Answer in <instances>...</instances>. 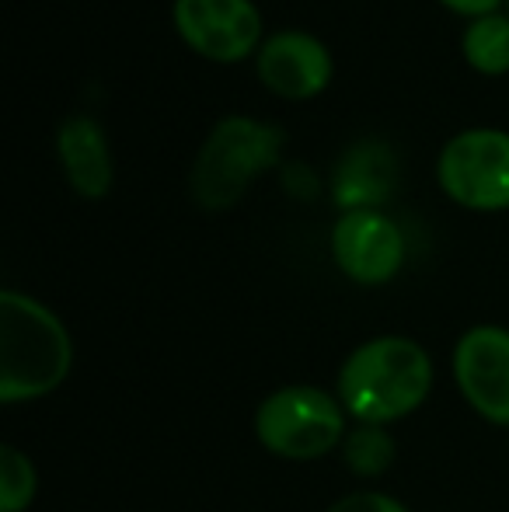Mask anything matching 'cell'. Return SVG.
<instances>
[{
    "label": "cell",
    "instance_id": "6da1fadb",
    "mask_svg": "<svg viewBox=\"0 0 509 512\" xmlns=\"http://www.w3.org/2000/svg\"><path fill=\"white\" fill-rule=\"evenodd\" d=\"M433 387V363L419 342L381 335L342 363L339 405L363 425H387L412 415Z\"/></svg>",
    "mask_w": 509,
    "mask_h": 512
},
{
    "label": "cell",
    "instance_id": "7a4b0ae2",
    "mask_svg": "<svg viewBox=\"0 0 509 512\" xmlns=\"http://www.w3.org/2000/svg\"><path fill=\"white\" fill-rule=\"evenodd\" d=\"M70 363L74 345L60 317L28 293H0V401L46 398L67 380Z\"/></svg>",
    "mask_w": 509,
    "mask_h": 512
},
{
    "label": "cell",
    "instance_id": "3957f363",
    "mask_svg": "<svg viewBox=\"0 0 509 512\" xmlns=\"http://www.w3.org/2000/svg\"><path fill=\"white\" fill-rule=\"evenodd\" d=\"M286 143L283 126L258 115L231 112L217 119L199 143L192 161V196L206 209H224L248 189L255 175H262L279 157Z\"/></svg>",
    "mask_w": 509,
    "mask_h": 512
},
{
    "label": "cell",
    "instance_id": "277c9868",
    "mask_svg": "<svg viewBox=\"0 0 509 512\" xmlns=\"http://www.w3.org/2000/svg\"><path fill=\"white\" fill-rule=\"evenodd\" d=\"M339 401L321 387H283L258 405L255 432L269 453L286 460H318L335 450L346 418Z\"/></svg>",
    "mask_w": 509,
    "mask_h": 512
},
{
    "label": "cell",
    "instance_id": "5b68a950",
    "mask_svg": "<svg viewBox=\"0 0 509 512\" xmlns=\"http://www.w3.org/2000/svg\"><path fill=\"white\" fill-rule=\"evenodd\" d=\"M436 178L457 203L471 209L509 206V129L468 126L443 143Z\"/></svg>",
    "mask_w": 509,
    "mask_h": 512
},
{
    "label": "cell",
    "instance_id": "8992f818",
    "mask_svg": "<svg viewBox=\"0 0 509 512\" xmlns=\"http://www.w3.org/2000/svg\"><path fill=\"white\" fill-rule=\"evenodd\" d=\"M332 255L349 279L377 286L398 276L405 262V237L398 223L374 206L342 209L332 227Z\"/></svg>",
    "mask_w": 509,
    "mask_h": 512
},
{
    "label": "cell",
    "instance_id": "52a82bcc",
    "mask_svg": "<svg viewBox=\"0 0 509 512\" xmlns=\"http://www.w3.org/2000/svg\"><path fill=\"white\" fill-rule=\"evenodd\" d=\"M454 377L468 405L482 418L509 425V331L478 324L454 349Z\"/></svg>",
    "mask_w": 509,
    "mask_h": 512
},
{
    "label": "cell",
    "instance_id": "ba28073f",
    "mask_svg": "<svg viewBox=\"0 0 509 512\" xmlns=\"http://www.w3.org/2000/svg\"><path fill=\"white\" fill-rule=\"evenodd\" d=\"M171 11L185 42L213 60H241L262 46V14L252 0H175Z\"/></svg>",
    "mask_w": 509,
    "mask_h": 512
},
{
    "label": "cell",
    "instance_id": "9c48e42d",
    "mask_svg": "<svg viewBox=\"0 0 509 512\" xmlns=\"http://www.w3.org/2000/svg\"><path fill=\"white\" fill-rule=\"evenodd\" d=\"M258 77L286 98H311L332 81V53L314 32L279 28L258 46Z\"/></svg>",
    "mask_w": 509,
    "mask_h": 512
},
{
    "label": "cell",
    "instance_id": "30bf717a",
    "mask_svg": "<svg viewBox=\"0 0 509 512\" xmlns=\"http://www.w3.org/2000/svg\"><path fill=\"white\" fill-rule=\"evenodd\" d=\"M56 154H60L70 185L81 196L98 199L112 189V175H116L112 143L105 126L91 112H74L60 122V129H56Z\"/></svg>",
    "mask_w": 509,
    "mask_h": 512
},
{
    "label": "cell",
    "instance_id": "8fae6325",
    "mask_svg": "<svg viewBox=\"0 0 509 512\" xmlns=\"http://www.w3.org/2000/svg\"><path fill=\"white\" fill-rule=\"evenodd\" d=\"M391 185H394L391 150L377 140H360L342 154L332 178V196L346 209H360V206L377 209V203L391 192Z\"/></svg>",
    "mask_w": 509,
    "mask_h": 512
},
{
    "label": "cell",
    "instance_id": "7c38bea8",
    "mask_svg": "<svg viewBox=\"0 0 509 512\" xmlns=\"http://www.w3.org/2000/svg\"><path fill=\"white\" fill-rule=\"evenodd\" d=\"M464 56L482 74H503L509 70V14H478L468 21L461 35Z\"/></svg>",
    "mask_w": 509,
    "mask_h": 512
},
{
    "label": "cell",
    "instance_id": "4fadbf2b",
    "mask_svg": "<svg viewBox=\"0 0 509 512\" xmlns=\"http://www.w3.org/2000/svg\"><path fill=\"white\" fill-rule=\"evenodd\" d=\"M346 464L360 478H381L394 464V439L384 425H356L346 436Z\"/></svg>",
    "mask_w": 509,
    "mask_h": 512
},
{
    "label": "cell",
    "instance_id": "5bb4252c",
    "mask_svg": "<svg viewBox=\"0 0 509 512\" xmlns=\"http://www.w3.org/2000/svg\"><path fill=\"white\" fill-rule=\"evenodd\" d=\"M35 467L14 446L0 450V512H25L35 499Z\"/></svg>",
    "mask_w": 509,
    "mask_h": 512
},
{
    "label": "cell",
    "instance_id": "9a60e30c",
    "mask_svg": "<svg viewBox=\"0 0 509 512\" xmlns=\"http://www.w3.org/2000/svg\"><path fill=\"white\" fill-rule=\"evenodd\" d=\"M328 512H408L398 499L384 492H353L346 499H339Z\"/></svg>",
    "mask_w": 509,
    "mask_h": 512
},
{
    "label": "cell",
    "instance_id": "2e32d148",
    "mask_svg": "<svg viewBox=\"0 0 509 512\" xmlns=\"http://www.w3.org/2000/svg\"><path fill=\"white\" fill-rule=\"evenodd\" d=\"M447 7H454V11L461 14H471V18H478V14H492L503 0H443Z\"/></svg>",
    "mask_w": 509,
    "mask_h": 512
},
{
    "label": "cell",
    "instance_id": "e0dca14e",
    "mask_svg": "<svg viewBox=\"0 0 509 512\" xmlns=\"http://www.w3.org/2000/svg\"><path fill=\"white\" fill-rule=\"evenodd\" d=\"M506 14H509V0H506Z\"/></svg>",
    "mask_w": 509,
    "mask_h": 512
}]
</instances>
